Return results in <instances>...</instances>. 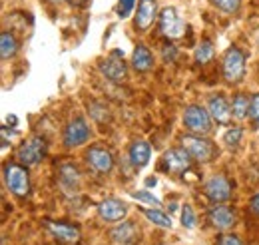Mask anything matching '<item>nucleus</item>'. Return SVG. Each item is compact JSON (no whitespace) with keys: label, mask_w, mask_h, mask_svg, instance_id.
<instances>
[{"label":"nucleus","mask_w":259,"mask_h":245,"mask_svg":"<svg viewBox=\"0 0 259 245\" xmlns=\"http://www.w3.org/2000/svg\"><path fill=\"white\" fill-rule=\"evenodd\" d=\"M209 221H211L213 227H218V229L224 231V229H229L233 225L235 215H233V212L229 208L215 203V208H211V212H209Z\"/></svg>","instance_id":"nucleus-17"},{"label":"nucleus","mask_w":259,"mask_h":245,"mask_svg":"<svg viewBox=\"0 0 259 245\" xmlns=\"http://www.w3.org/2000/svg\"><path fill=\"white\" fill-rule=\"evenodd\" d=\"M100 70H102V74H104L106 78H110L112 82H122V80L126 78V74H128L124 58H122L120 52H114L110 58H106V60L100 64Z\"/></svg>","instance_id":"nucleus-11"},{"label":"nucleus","mask_w":259,"mask_h":245,"mask_svg":"<svg viewBox=\"0 0 259 245\" xmlns=\"http://www.w3.org/2000/svg\"><path fill=\"white\" fill-rule=\"evenodd\" d=\"M46 155V140L40 136L30 138L26 144L20 146L18 150V159L24 166H36L38 161H42V157Z\"/></svg>","instance_id":"nucleus-5"},{"label":"nucleus","mask_w":259,"mask_h":245,"mask_svg":"<svg viewBox=\"0 0 259 245\" xmlns=\"http://www.w3.org/2000/svg\"><path fill=\"white\" fill-rule=\"evenodd\" d=\"M160 28H162L163 36H167V38H180L186 30V24L178 16L176 8H163L160 14Z\"/></svg>","instance_id":"nucleus-7"},{"label":"nucleus","mask_w":259,"mask_h":245,"mask_svg":"<svg viewBox=\"0 0 259 245\" xmlns=\"http://www.w3.org/2000/svg\"><path fill=\"white\" fill-rule=\"evenodd\" d=\"M132 8H134V0H120L118 2V14L122 16V18H126L130 12H132Z\"/></svg>","instance_id":"nucleus-30"},{"label":"nucleus","mask_w":259,"mask_h":245,"mask_svg":"<svg viewBox=\"0 0 259 245\" xmlns=\"http://www.w3.org/2000/svg\"><path fill=\"white\" fill-rule=\"evenodd\" d=\"M239 140H241V128H231L226 136H224V142H226L229 148L237 146V144H239Z\"/></svg>","instance_id":"nucleus-28"},{"label":"nucleus","mask_w":259,"mask_h":245,"mask_svg":"<svg viewBox=\"0 0 259 245\" xmlns=\"http://www.w3.org/2000/svg\"><path fill=\"white\" fill-rule=\"evenodd\" d=\"M154 16H156V0H140L136 14V28L142 32L148 30L150 24L154 22Z\"/></svg>","instance_id":"nucleus-16"},{"label":"nucleus","mask_w":259,"mask_h":245,"mask_svg":"<svg viewBox=\"0 0 259 245\" xmlns=\"http://www.w3.org/2000/svg\"><path fill=\"white\" fill-rule=\"evenodd\" d=\"M98 212H100V217L106 219V221H122L126 214H128V206L120 199H104L100 206H98Z\"/></svg>","instance_id":"nucleus-13"},{"label":"nucleus","mask_w":259,"mask_h":245,"mask_svg":"<svg viewBox=\"0 0 259 245\" xmlns=\"http://www.w3.org/2000/svg\"><path fill=\"white\" fill-rule=\"evenodd\" d=\"M150 144L148 142H144V140H138V142H134L132 144V148H130V161L136 166V168H144L148 161H150Z\"/></svg>","instance_id":"nucleus-18"},{"label":"nucleus","mask_w":259,"mask_h":245,"mask_svg":"<svg viewBox=\"0 0 259 245\" xmlns=\"http://www.w3.org/2000/svg\"><path fill=\"white\" fill-rule=\"evenodd\" d=\"M86 161H88V166L98 172V174H110L112 172V168H114V157H112V153L108 152V150H104V148H90L88 152H86Z\"/></svg>","instance_id":"nucleus-9"},{"label":"nucleus","mask_w":259,"mask_h":245,"mask_svg":"<svg viewBox=\"0 0 259 245\" xmlns=\"http://www.w3.org/2000/svg\"><path fill=\"white\" fill-rule=\"evenodd\" d=\"M88 138H90V128H88L84 118H74L72 122L68 124V128L64 132V144L68 148L86 144Z\"/></svg>","instance_id":"nucleus-6"},{"label":"nucleus","mask_w":259,"mask_h":245,"mask_svg":"<svg viewBox=\"0 0 259 245\" xmlns=\"http://www.w3.org/2000/svg\"><path fill=\"white\" fill-rule=\"evenodd\" d=\"M211 58H213V44L209 40H203L195 50V62L197 64H207Z\"/></svg>","instance_id":"nucleus-23"},{"label":"nucleus","mask_w":259,"mask_h":245,"mask_svg":"<svg viewBox=\"0 0 259 245\" xmlns=\"http://www.w3.org/2000/svg\"><path fill=\"white\" fill-rule=\"evenodd\" d=\"M146 184H148V185H156V178H150Z\"/></svg>","instance_id":"nucleus-34"},{"label":"nucleus","mask_w":259,"mask_h":245,"mask_svg":"<svg viewBox=\"0 0 259 245\" xmlns=\"http://www.w3.org/2000/svg\"><path fill=\"white\" fill-rule=\"evenodd\" d=\"M249 116H251V120L259 126V94H255L253 98H251V106H249Z\"/></svg>","instance_id":"nucleus-29"},{"label":"nucleus","mask_w":259,"mask_h":245,"mask_svg":"<svg viewBox=\"0 0 259 245\" xmlns=\"http://www.w3.org/2000/svg\"><path fill=\"white\" fill-rule=\"evenodd\" d=\"M184 124L190 132L194 134H209L211 130V114L207 110H203L201 106H188L184 112Z\"/></svg>","instance_id":"nucleus-2"},{"label":"nucleus","mask_w":259,"mask_h":245,"mask_svg":"<svg viewBox=\"0 0 259 245\" xmlns=\"http://www.w3.org/2000/svg\"><path fill=\"white\" fill-rule=\"evenodd\" d=\"M152 62H154L152 60V54H150V50L144 44L136 46V50L132 54V64H134V68L138 72H148L152 68Z\"/></svg>","instance_id":"nucleus-19"},{"label":"nucleus","mask_w":259,"mask_h":245,"mask_svg":"<svg viewBox=\"0 0 259 245\" xmlns=\"http://www.w3.org/2000/svg\"><path fill=\"white\" fill-rule=\"evenodd\" d=\"M184 148L190 152V155L194 157L195 161L203 164V161H209L213 155H215V148L209 140H203L201 136H186L182 140Z\"/></svg>","instance_id":"nucleus-4"},{"label":"nucleus","mask_w":259,"mask_h":245,"mask_svg":"<svg viewBox=\"0 0 259 245\" xmlns=\"http://www.w3.org/2000/svg\"><path fill=\"white\" fill-rule=\"evenodd\" d=\"M249 106H251V100L245 94H237L233 98V104H231V114L237 120H243L247 116V112H249Z\"/></svg>","instance_id":"nucleus-21"},{"label":"nucleus","mask_w":259,"mask_h":245,"mask_svg":"<svg viewBox=\"0 0 259 245\" xmlns=\"http://www.w3.org/2000/svg\"><path fill=\"white\" fill-rule=\"evenodd\" d=\"M249 208H251V212H253V214L259 215V193L251 197V203H249Z\"/></svg>","instance_id":"nucleus-33"},{"label":"nucleus","mask_w":259,"mask_h":245,"mask_svg":"<svg viewBox=\"0 0 259 245\" xmlns=\"http://www.w3.org/2000/svg\"><path fill=\"white\" fill-rule=\"evenodd\" d=\"M176 46H171V44H163V48H162V56H163V60L165 62H174L176 60Z\"/></svg>","instance_id":"nucleus-31"},{"label":"nucleus","mask_w":259,"mask_h":245,"mask_svg":"<svg viewBox=\"0 0 259 245\" xmlns=\"http://www.w3.org/2000/svg\"><path fill=\"white\" fill-rule=\"evenodd\" d=\"M190 157L192 155L186 148H174V150L165 152V155H163V170L174 172V174H182V172H186L190 168V164H192Z\"/></svg>","instance_id":"nucleus-8"},{"label":"nucleus","mask_w":259,"mask_h":245,"mask_svg":"<svg viewBox=\"0 0 259 245\" xmlns=\"http://www.w3.org/2000/svg\"><path fill=\"white\" fill-rule=\"evenodd\" d=\"M4 182L8 185V189L18 197H26L30 191L28 172H26V168H22L18 164H8L4 168Z\"/></svg>","instance_id":"nucleus-1"},{"label":"nucleus","mask_w":259,"mask_h":245,"mask_svg":"<svg viewBox=\"0 0 259 245\" xmlns=\"http://www.w3.org/2000/svg\"><path fill=\"white\" fill-rule=\"evenodd\" d=\"M46 227L50 229V233L60 239L62 243L74 245L80 241V229L76 225H70V223H62V221H46Z\"/></svg>","instance_id":"nucleus-12"},{"label":"nucleus","mask_w":259,"mask_h":245,"mask_svg":"<svg viewBox=\"0 0 259 245\" xmlns=\"http://www.w3.org/2000/svg\"><path fill=\"white\" fill-rule=\"evenodd\" d=\"M207 112L218 124H227L231 120V108L224 96H211L207 104Z\"/></svg>","instance_id":"nucleus-14"},{"label":"nucleus","mask_w":259,"mask_h":245,"mask_svg":"<svg viewBox=\"0 0 259 245\" xmlns=\"http://www.w3.org/2000/svg\"><path fill=\"white\" fill-rule=\"evenodd\" d=\"M205 195L213 203H224L231 197V185L224 176H213L205 182Z\"/></svg>","instance_id":"nucleus-10"},{"label":"nucleus","mask_w":259,"mask_h":245,"mask_svg":"<svg viewBox=\"0 0 259 245\" xmlns=\"http://www.w3.org/2000/svg\"><path fill=\"white\" fill-rule=\"evenodd\" d=\"M245 74V56L239 48H229L224 56V76L227 82H241Z\"/></svg>","instance_id":"nucleus-3"},{"label":"nucleus","mask_w":259,"mask_h":245,"mask_svg":"<svg viewBox=\"0 0 259 245\" xmlns=\"http://www.w3.org/2000/svg\"><path fill=\"white\" fill-rule=\"evenodd\" d=\"M132 197H134V199H140V201H144V203L156 206V208H160V206H162V201H160L158 197H154L150 191H134V193H132Z\"/></svg>","instance_id":"nucleus-25"},{"label":"nucleus","mask_w":259,"mask_h":245,"mask_svg":"<svg viewBox=\"0 0 259 245\" xmlns=\"http://www.w3.org/2000/svg\"><path fill=\"white\" fill-rule=\"evenodd\" d=\"M144 215L152 221V223H156V225H160V227H171V217H167V215L160 212V210H142Z\"/></svg>","instance_id":"nucleus-24"},{"label":"nucleus","mask_w":259,"mask_h":245,"mask_svg":"<svg viewBox=\"0 0 259 245\" xmlns=\"http://www.w3.org/2000/svg\"><path fill=\"white\" fill-rule=\"evenodd\" d=\"M220 245H243L239 241V237H235V235H224L222 239H220Z\"/></svg>","instance_id":"nucleus-32"},{"label":"nucleus","mask_w":259,"mask_h":245,"mask_svg":"<svg viewBox=\"0 0 259 245\" xmlns=\"http://www.w3.org/2000/svg\"><path fill=\"white\" fill-rule=\"evenodd\" d=\"M16 50H18L16 38H14L10 32H2V36H0V54H2V58H4V60L12 58V56L16 54Z\"/></svg>","instance_id":"nucleus-20"},{"label":"nucleus","mask_w":259,"mask_h":245,"mask_svg":"<svg viewBox=\"0 0 259 245\" xmlns=\"http://www.w3.org/2000/svg\"><path fill=\"white\" fill-rule=\"evenodd\" d=\"M182 223L188 229H192L195 225V214L194 210H192V206H184V210H182Z\"/></svg>","instance_id":"nucleus-27"},{"label":"nucleus","mask_w":259,"mask_h":245,"mask_svg":"<svg viewBox=\"0 0 259 245\" xmlns=\"http://www.w3.org/2000/svg\"><path fill=\"white\" fill-rule=\"evenodd\" d=\"M50 2H60V0H50Z\"/></svg>","instance_id":"nucleus-35"},{"label":"nucleus","mask_w":259,"mask_h":245,"mask_svg":"<svg viewBox=\"0 0 259 245\" xmlns=\"http://www.w3.org/2000/svg\"><path fill=\"white\" fill-rule=\"evenodd\" d=\"M138 235H140V231H138V227L132 221H124V223H120L118 227H114L110 231V239L114 243H120V245L134 243L138 239Z\"/></svg>","instance_id":"nucleus-15"},{"label":"nucleus","mask_w":259,"mask_h":245,"mask_svg":"<svg viewBox=\"0 0 259 245\" xmlns=\"http://www.w3.org/2000/svg\"><path fill=\"white\" fill-rule=\"evenodd\" d=\"M220 10H224V12H229V14H233V12H237L239 10V0H211Z\"/></svg>","instance_id":"nucleus-26"},{"label":"nucleus","mask_w":259,"mask_h":245,"mask_svg":"<svg viewBox=\"0 0 259 245\" xmlns=\"http://www.w3.org/2000/svg\"><path fill=\"white\" fill-rule=\"evenodd\" d=\"M60 180H62V184L66 187H78L80 174L72 164H64V166H60Z\"/></svg>","instance_id":"nucleus-22"}]
</instances>
